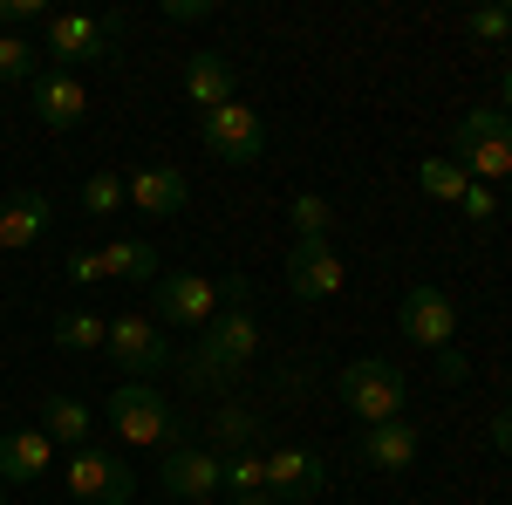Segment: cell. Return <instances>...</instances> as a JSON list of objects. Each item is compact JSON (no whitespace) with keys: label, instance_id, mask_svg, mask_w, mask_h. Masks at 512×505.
<instances>
[{"label":"cell","instance_id":"4dcf8cb0","mask_svg":"<svg viewBox=\"0 0 512 505\" xmlns=\"http://www.w3.org/2000/svg\"><path fill=\"white\" fill-rule=\"evenodd\" d=\"M69 280H82V287H96V280H103V253H96V246H82V253H69Z\"/></svg>","mask_w":512,"mask_h":505},{"label":"cell","instance_id":"1f68e13d","mask_svg":"<svg viewBox=\"0 0 512 505\" xmlns=\"http://www.w3.org/2000/svg\"><path fill=\"white\" fill-rule=\"evenodd\" d=\"M485 437H492V451H506V458H512V403L492 417V430H485Z\"/></svg>","mask_w":512,"mask_h":505},{"label":"cell","instance_id":"d4e9b609","mask_svg":"<svg viewBox=\"0 0 512 505\" xmlns=\"http://www.w3.org/2000/svg\"><path fill=\"white\" fill-rule=\"evenodd\" d=\"M253 430H260V417H253V410H239V403H219V410H212L219 458H233V451H253Z\"/></svg>","mask_w":512,"mask_h":505},{"label":"cell","instance_id":"ffe728a7","mask_svg":"<svg viewBox=\"0 0 512 505\" xmlns=\"http://www.w3.org/2000/svg\"><path fill=\"white\" fill-rule=\"evenodd\" d=\"M103 253V280H158L164 260L151 239H110V246H96Z\"/></svg>","mask_w":512,"mask_h":505},{"label":"cell","instance_id":"d6a6232c","mask_svg":"<svg viewBox=\"0 0 512 505\" xmlns=\"http://www.w3.org/2000/svg\"><path fill=\"white\" fill-rule=\"evenodd\" d=\"M164 14H171V21H205V14H212V7H205V0H171V7H164Z\"/></svg>","mask_w":512,"mask_h":505},{"label":"cell","instance_id":"30bf717a","mask_svg":"<svg viewBox=\"0 0 512 505\" xmlns=\"http://www.w3.org/2000/svg\"><path fill=\"white\" fill-rule=\"evenodd\" d=\"M403 335L417 342V349L431 355H451V342H458V308H451V294L444 287H431V280H417L410 294H403Z\"/></svg>","mask_w":512,"mask_h":505},{"label":"cell","instance_id":"e575fe53","mask_svg":"<svg viewBox=\"0 0 512 505\" xmlns=\"http://www.w3.org/2000/svg\"><path fill=\"white\" fill-rule=\"evenodd\" d=\"M274 505H294V499H274Z\"/></svg>","mask_w":512,"mask_h":505},{"label":"cell","instance_id":"3957f363","mask_svg":"<svg viewBox=\"0 0 512 505\" xmlns=\"http://www.w3.org/2000/svg\"><path fill=\"white\" fill-rule=\"evenodd\" d=\"M335 396H342V410L362 417V424H390V417H403V403H410V376L396 362H383V355H362V362H349L335 376Z\"/></svg>","mask_w":512,"mask_h":505},{"label":"cell","instance_id":"d6986e66","mask_svg":"<svg viewBox=\"0 0 512 505\" xmlns=\"http://www.w3.org/2000/svg\"><path fill=\"white\" fill-rule=\"evenodd\" d=\"M89 424H96V417H89L82 396H69V389H48V396H41V430H48L55 444H69V451L89 444Z\"/></svg>","mask_w":512,"mask_h":505},{"label":"cell","instance_id":"8d00e7d4","mask_svg":"<svg viewBox=\"0 0 512 505\" xmlns=\"http://www.w3.org/2000/svg\"><path fill=\"white\" fill-rule=\"evenodd\" d=\"M506 185H512V178H506Z\"/></svg>","mask_w":512,"mask_h":505},{"label":"cell","instance_id":"7c38bea8","mask_svg":"<svg viewBox=\"0 0 512 505\" xmlns=\"http://www.w3.org/2000/svg\"><path fill=\"white\" fill-rule=\"evenodd\" d=\"M342 287H349V273L335 260V246L294 239V253H287V294H294V301H335Z\"/></svg>","mask_w":512,"mask_h":505},{"label":"cell","instance_id":"8992f818","mask_svg":"<svg viewBox=\"0 0 512 505\" xmlns=\"http://www.w3.org/2000/svg\"><path fill=\"white\" fill-rule=\"evenodd\" d=\"M103 349H110V362H117L130 383H158L164 369L178 362V355H171V335H164L151 314H117V321H110V342H103Z\"/></svg>","mask_w":512,"mask_h":505},{"label":"cell","instance_id":"83f0119b","mask_svg":"<svg viewBox=\"0 0 512 505\" xmlns=\"http://www.w3.org/2000/svg\"><path fill=\"white\" fill-rule=\"evenodd\" d=\"M41 76V55H35V41H21V35H0V82H35Z\"/></svg>","mask_w":512,"mask_h":505},{"label":"cell","instance_id":"f1b7e54d","mask_svg":"<svg viewBox=\"0 0 512 505\" xmlns=\"http://www.w3.org/2000/svg\"><path fill=\"white\" fill-rule=\"evenodd\" d=\"M465 35H472V41H492V48H499V41H512V7H472V14H465Z\"/></svg>","mask_w":512,"mask_h":505},{"label":"cell","instance_id":"9c48e42d","mask_svg":"<svg viewBox=\"0 0 512 505\" xmlns=\"http://www.w3.org/2000/svg\"><path fill=\"white\" fill-rule=\"evenodd\" d=\"M158 478H164V492H171L178 505H205V499L226 492V458L205 451V444H171Z\"/></svg>","mask_w":512,"mask_h":505},{"label":"cell","instance_id":"603a6c76","mask_svg":"<svg viewBox=\"0 0 512 505\" xmlns=\"http://www.w3.org/2000/svg\"><path fill=\"white\" fill-rule=\"evenodd\" d=\"M287 219H294V239H308V246H328V239H335V205L321 192H301L287 205Z\"/></svg>","mask_w":512,"mask_h":505},{"label":"cell","instance_id":"52a82bcc","mask_svg":"<svg viewBox=\"0 0 512 505\" xmlns=\"http://www.w3.org/2000/svg\"><path fill=\"white\" fill-rule=\"evenodd\" d=\"M198 144L219 157V164H260L267 157V123H260V110L253 103H219V110H205L198 117Z\"/></svg>","mask_w":512,"mask_h":505},{"label":"cell","instance_id":"5b68a950","mask_svg":"<svg viewBox=\"0 0 512 505\" xmlns=\"http://www.w3.org/2000/svg\"><path fill=\"white\" fill-rule=\"evenodd\" d=\"M62 485H69V499H82V505H130V499H137V478H130V465H123L117 451H103L96 437L69 451Z\"/></svg>","mask_w":512,"mask_h":505},{"label":"cell","instance_id":"cb8c5ba5","mask_svg":"<svg viewBox=\"0 0 512 505\" xmlns=\"http://www.w3.org/2000/svg\"><path fill=\"white\" fill-rule=\"evenodd\" d=\"M485 137H512V117L492 110V103H485V110H465V117L451 123V157L472 151V144H485Z\"/></svg>","mask_w":512,"mask_h":505},{"label":"cell","instance_id":"8fae6325","mask_svg":"<svg viewBox=\"0 0 512 505\" xmlns=\"http://www.w3.org/2000/svg\"><path fill=\"white\" fill-rule=\"evenodd\" d=\"M260 458H267V492L274 499L308 505L315 492H328V458L308 451V444H280V451H260Z\"/></svg>","mask_w":512,"mask_h":505},{"label":"cell","instance_id":"d590c367","mask_svg":"<svg viewBox=\"0 0 512 505\" xmlns=\"http://www.w3.org/2000/svg\"><path fill=\"white\" fill-rule=\"evenodd\" d=\"M0 505H7V492H0Z\"/></svg>","mask_w":512,"mask_h":505},{"label":"cell","instance_id":"ba28073f","mask_svg":"<svg viewBox=\"0 0 512 505\" xmlns=\"http://www.w3.org/2000/svg\"><path fill=\"white\" fill-rule=\"evenodd\" d=\"M48 55H55V69H76V62H110V48H117V14H48Z\"/></svg>","mask_w":512,"mask_h":505},{"label":"cell","instance_id":"7402d4cb","mask_svg":"<svg viewBox=\"0 0 512 505\" xmlns=\"http://www.w3.org/2000/svg\"><path fill=\"white\" fill-rule=\"evenodd\" d=\"M110 342V321L103 314H55V349L62 355H96Z\"/></svg>","mask_w":512,"mask_h":505},{"label":"cell","instance_id":"5bb4252c","mask_svg":"<svg viewBox=\"0 0 512 505\" xmlns=\"http://www.w3.org/2000/svg\"><path fill=\"white\" fill-rule=\"evenodd\" d=\"M417 451H424V437L403 424V417H390V424H362V437H355V458H362L369 471H410Z\"/></svg>","mask_w":512,"mask_h":505},{"label":"cell","instance_id":"9a60e30c","mask_svg":"<svg viewBox=\"0 0 512 505\" xmlns=\"http://www.w3.org/2000/svg\"><path fill=\"white\" fill-rule=\"evenodd\" d=\"M48 465H55V437L41 424L0 437V485H35V478H48Z\"/></svg>","mask_w":512,"mask_h":505},{"label":"cell","instance_id":"4fadbf2b","mask_svg":"<svg viewBox=\"0 0 512 505\" xmlns=\"http://www.w3.org/2000/svg\"><path fill=\"white\" fill-rule=\"evenodd\" d=\"M28 89H35V117L48 123V130H76V123L89 117V89L76 82V69H55V62H48Z\"/></svg>","mask_w":512,"mask_h":505},{"label":"cell","instance_id":"ac0fdd59","mask_svg":"<svg viewBox=\"0 0 512 505\" xmlns=\"http://www.w3.org/2000/svg\"><path fill=\"white\" fill-rule=\"evenodd\" d=\"M185 96H192L198 117H205V110H219V103H233V96H239V69L219 55V48H205V55L185 62Z\"/></svg>","mask_w":512,"mask_h":505},{"label":"cell","instance_id":"f546056e","mask_svg":"<svg viewBox=\"0 0 512 505\" xmlns=\"http://www.w3.org/2000/svg\"><path fill=\"white\" fill-rule=\"evenodd\" d=\"M458 212H465L472 226H492V219H499V198H492V185H472V192L458 198Z\"/></svg>","mask_w":512,"mask_h":505},{"label":"cell","instance_id":"484cf974","mask_svg":"<svg viewBox=\"0 0 512 505\" xmlns=\"http://www.w3.org/2000/svg\"><path fill=\"white\" fill-rule=\"evenodd\" d=\"M123 205H130V178H117V171H96V178L82 185V212H89V219H110Z\"/></svg>","mask_w":512,"mask_h":505},{"label":"cell","instance_id":"4316f807","mask_svg":"<svg viewBox=\"0 0 512 505\" xmlns=\"http://www.w3.org/2000/svg\"><path fill=\"white\" fill-rule=\"evenodd\" d=\"M253 492H267V458L260 451H233L226 458V499H253Z\"/></svg>","mask_w":512,"mask_h":505},{"label":"cell","instance_id":"7a4b0ae2","mask_svg":"<svg viewBox=\"0 0 512 505\" xmlns=\"http://www.w3.org/2000/svg\"><path fill=\"white\" fill-rule=\"evenodd\" d=\"M253 355H260V321L246 308H226L212 328H198V349L185 355V376H192L198 389L239 383V376L253 369Z\"/></svg>","mask_w":512,"mask_h":505},{"label":"cell","instance_id":"836d02e7","mask_svg":"<svg viewBox=\"0 0 512 505\" xmlns=\"http://www.w3.org/2000/svg\"><path fill=\"white\" fill-rule=\"evenodd\" d=\"M499 110L512 117V62H506V76H499Z\"/></svg>","mask_w":512,"mask_h":505},{"label":"cell","instance_id":"277c9868","mask_svg":"<svg viewBox=\"0 0 512 505\" xmlns=\"http://www.w3.org/2000/svg\"><path fill=\"white\" fill-rule=\"evenodd\" d=\"M110 430H117L123 444H185L178 437V410L164 403V389L151 383H117L110 389Z\"/></svg>","mask_w":512,"mask_h":505},{"label":"cell","instance_id":"44dd1931","mask_svg":"<svg viewBox=\"0 0 512 505\" xmlns=\"http://www.w3.org/2000/svg\"><path fill=\"white\" fill-rule=\"evenodd\" d=\"M417 192L437 198V205H458V198L472 192V171H465L451 151H444V157H424V164H417Z\"/></svg>","mask_w":512,"mask_h":505},{"label":"cell","instance_id":"e0dca14e","mask_svg":"<svg viewBox=\"0 0 512 505\" xmlns=\"http://www.w3.org/2000/svg\"><path fill=\"white\" fill-rule=\"evenodd\" d=\"M48 219H55V205H48L41 192L0 198V260H7V253H21V246H35V239L48 233Z\"/></svg>","mask_w":512,"mask_h":505},{"label":"cell","instance_id":"6da1fadb","mask_svg":"<svg viewBox=\"0 0 512 505\" xmlns=\"http://www.w3.org/2000/svg\"><path fill=\"white\" fill-rule=\"evenodd\" d=\"M219 301H246V273H158L151 280V321L158 328H212L219 321Z\"/></svg>","mask_w":512,"mask_h":505},{"label":"cell","instance_id":"2e32d148","mask_svg":"<svg viewBox=\"0 0 512 505\" xmlns=\"http://www.w3.org/2000/svg\"><path fill=\"white\" fill-rule=\"evenodd\" d=\"M185 198H192V185H185L178 164H144V171L130 178V205H137L144 219H171V212H185Z\"/></svg>","mask_w":512,"mask_h":505}]
</instances>
